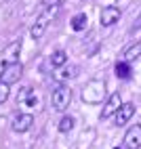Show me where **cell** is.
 <instances>
[{"label": "cell", "instance_id": "obj_17", "mask_svg": "<svg viewBox=\"0 0 141 149\" xmlns=\"http://www.w3.org/2000/svg\"><path fill=\"white\" fill-rule=\"evenodd\" d=\"M8 95H11V86L4 84L2 80H0V105H2L6 99H8Z\"/></svg>", "mask_w": 141, "mask_h": 149}, {"label": "cell", "instance_id": "obj_10", "mask_svg": "<svg viewBox=\"0 0 141 149\" xmlns=\"http://www.w3.org/2000/svg\"><path fill=\"white\" fill-rule=\"evenodd\" d=\"M135 113V103H122V107L118 109V113H116V126H124L130 118H133Z\"/></svg>", "mask_w": 141, "mask_h": 149}, {"label": "cell", "instance_id": "obj_15", "mask_svg": "<svg viewBox=\"0 0 141 149\" xmlns=\"http://www.w3.org/2000/svg\"><path fill=\"white\" fill-rule=\"evenodd\" d=\"M74 124H76V120L72 116H63L61 120H59V132H69L74 128Z\"/></svg>", "mask_w": 141, "mask_h": 149}, {"label": "cell", "instance_id": "obj_7", "mask_svg": "<svg viewBox=\"0 0 141 149\" xmlns=\"http://www.w3.org/2000/svg\"><path fill=\"white\" fill-rule=\"evenodd\" d=\"M21 74H23V65H21V61H17V63H11V65H6V69L2 72V80L4 84H15V82H19V78H21Z\"/></svg>", "mask_w": 141, "mask_h": 149}, {"label": "cell", "instance_id": "obj_4", "mask_svg": "<svg viewBox=\"0 0 141 149\" xmlns=\"http://www.w3.org/2000/svg\"><path fill=\"white\" fill-rule=\"evenodd\" d=\"M19 53H21V40L11 42L2 53H0V78H2V72L6 69V65L19 61Z\"/></svg>", "mask_w": 141, "mask_h": 149}, {"label": "cell", "instance_id": "obj_11", "mask_svg": "<svg viewBox=\"0 0 141 149\" xmlns=\"http://www.w3.org/2000/svg\"><path fill=\"white\" fill-rule=\"evenodd\" d=\"M139 57H141V38H139L133 46H128L126 51H124V61L130 63V61H135V59H139Z\"/></svg>", "mask_w": 141, "mask_h": 149}, {"label": "cell", "instance_id": "obj_5", "mask_svg": "<svg viewBox=\"0 0 141 149\" xmlns=\"http://www.w3.org/2000/svg\"><path fill=\"white\" fill-rule=\"evenodd\" d=\"M122 143H124V149H139L141 147V124H133L128 128Z\"/></svg>", "mask_w": 141, "mask_h": 149}, {"label": "cell", "instance_id": "obj_6", "mask_svg": "<svg viewBox=\"0 0 141 149\" xmlns=\"http://www.w3.org/2000/svg\"><path fill=\"white\" fill-rule=\"evenodd\" d=\"M103 111H101V120H105V118H112L118 113V109L122 107V97H120V93H112L107 97V101L103 103Z\"/></svg>", "mask_w": 141, "mask_h": 149}, {"label": "cell", "instance_id": "obj_13", "mask_svg": "<svg viewBox=\"0 0 141 149\" xmlns=\"http://www.w3.org/2000/svg\"><path fill=\"white\" fill-rule=\"evenodd\" d=\"M86 23H88L86 13H78L72 19V29H74V32H82V29H86Z\"/></svg>", "mask_w": 141, "mask_h": 149}, {"label": "cell", "instance_id": "obj_19", "mask_svg": "<svg viewBox=\"0 0 141 149\" xmlns=\"http://www.w3.org/2000/svg\"><path fill=\"white\" fill-rule=\"evenodd\" d=\"M63 0H42V6L44 8H51V6H59Z\"/></svg>", "mask_w": 141, "mask_h": 149}, {"label": "cell", "instance_id": "obj_12", "mask_svg": "<svg viewBox=\"0 0 141 149\" xmlns=\"http://www.w3.org/2000/svg\"><path fill=\"white\" fill-rule=\"evenodd\" d=\"M114 72H116V76L120 78V80H128V78H130V72H133V69H130V65H128L126 61H118V63H116V67H114Z\"/></svg>", "mask_w": 141, "mask_h": 149}, {"label": "cell", "instance_id": "obj_21", "mask_svg": "<svg viewBox=\"0 0 141 149\" xmlns=\"http://www.w3.org/2000/svg\"><path fill=\"white\" fill-rule=\"evenodd\" d=\"M114 149H124V147H114Z\"/></svg>", "mask_w": 141, "mask_h": 149}, {"label": "cell", "instance_id": "obj_14", "mask_svg": "<svg viewBox=\"0 0 141 149\" xmlns=\"http://www.w3.org/2000/svg\"><path fill=\"white\" fill-rule=\"evenodd\" d=\"M67 63V53L65 51H55L53 55H51V65L53 67H61V65H65Z\"/></svg>", "mask_w": 141, "mask_h": 149}, {"label": "cell", "instance_id": "obj_2", "mask_svg": "<svg viewBox=\"0 0 141 149\" xmlns=\"http://www.w3.org/2000/svg\"><path fill=\"white\" fill-rule=\"evenodd\" d=\"M57 11H59V6H51V8H44L42 13L38 15V19L34 21V25H32V29H29V36L34 38V40H38V38H42V34H44V29L48 27V21L57 15Z\"/></svg>", "mask_w": 141, "mask_h": 149}, {"label": "cell", "instance_id": "obj_18", "mask_svg": "<svg viewBox=\"0 0 141 149\" xmlns=\"http://www.w3.org/2000/svg\"><path fill=\"white\" fill-rule=\"evenodd\" d=\"M27 107H36V103H38V97L34 95V93H29L27 97H25V101H23Z\"/></svg>", "mask_w": 141, "mask_h": 149}, {"label": "cell", "instance_id": "obj_9", "mask_svg": "<svg viewBox=\"0 0 141 149\" xmlns=\"http://www.w3.org/2000/svg\"><path fill=\"white\" fill-rule=\"evenodd\" d=\"M32 124H34V116L32 113H15L11 126H13L15 132H27L29 128H32Z\"/></svg>", "mask_w": 141, "mask_h": 149}, {"label": "cell", "instance_id": "obj_3", "mask_svg": "<svg viewBox=\"0 0 141 149\" xmlns=\"http://www.w3.org/2000/svg\"><path fill=\"white\" fill-rule=\"evenodd\" d=\"M69 103H72V88L67 86H57L53 95H51V105L55 111H65V109L69 107Z\"/></svg>", "mask_w": 141, "mask_h": 149}, {"label": "cell", "instance_id": "obj_16", "mask_svg": "<svg viewBox=\"0 0 141 149\" xmlns=\"http://www.w3.org/2000/svg\"><path fill=\"white\" fill-rule=\"evenodd\" d=\"M57 76L63 78V80H65V78H76V76H78V67H76V65H69V67H65L63 72L57 74Z\"/></svg>", "mask_w": 141, "mask_h": 149}, {"label": "cell", "instance_id": "obj_1", "mask_svg": "<svg viewBox=\"0 0 141 149\" xmlns=\"http://www.w3.org/2000/svg\"><path fill=\"white\" fill-rule=\"evenodd\" d=\"M82 101L86 105H99L107 101V86H105V80H99V78H93L88 80L82 88Z\"/></svg>", "mask_w": 141, "mask_h": 149}, {"label": "cell", "instance_id": "obj_8", "mask_svg": "<svg viewBox=\"0 0 141 149\" xmlns=\"http://www.w3.org/2000/svg\"><path fill=\"white\" fill-rule=\"evenodd\" d=\"M120 21V8L118 6H103L101 13H99V23L103 27H109Z\"/></svg>", "mask_w": 141, "mask_h": 149}, {"label": "cell", "instance_id": "obj_20", "mask_svg": "<svg viewBox=\"0 0 141 149\" xmlns=\"http://www.w3.org/2000/svg\"><path fill=\"white\" fill-rule=\"evenodd\" d=\"M133 29H141V13H139V17H137V21L133 23Z\"/></svg>", "mask_w": 141, "mask_h": 149}]
</instances>
